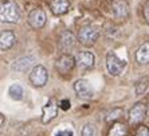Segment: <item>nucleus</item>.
Returning a JSON list of instances; mask_svg holds the SVG:
<instances>
[{
  "mask_svg": "<svg viewBox=\"0 0 149 136\" xmlns=\"http://www.w3.org/2000/svg\"><path fill=\"white\" fill-rule=\"evenodd\" d=\"M59 108L62 109V111H67V109H70V101L69 100H61L59 101Z\"/></svg>",
  "mask_w": 149,
  "mask_h": 136,
  "instance_id": "obj_24",
  "label": "nucleus"
},
{
  "mask_svg": "<svg viewBox=\"0 0 149 136\" xmlns=\"http://www.w3.org/2000/svg\"><path fill=\"white\" fill-rule=\"evenodd\" d=\"M75 61H77V65L78 67L82 70H87V69H91L94 66V55L91 53L89 51H81L77 54L75 57Z\"/></svg>",
  "mask_w": 149,
  "mask_h": 136,
  "instance_id": "obj_10",
  "label": "nucleus"
},
{
  "mask_svg": "<svg viewBox=\"0 0 149 136\" xmlns=\"http://www.w3.org/2000/svg\"><path fill=\"white\" fill-rule=\"evenodd\" d=\"M113 15L116 18H126L129 15V8H128V4L125 1H117V3L113 4Z\"/></svg>",
  "mask_w": 149,
  "mask_h": 136,
  "instance_id": "obj_15",
  "label": "nucleus"
},
{
  "mask_svg": "<svg viewBox=\"0 0 149 136\" xmlns=\"http://www.w3.org/2000/svg\"><path fill=\"white\" fill-rule=\"evenodd\" d=\"M15 34L12 31H1L0 34V49L6 51V50L11 49L15 43Z\"/></svg>",
  "mask_w": 149,
  "mask_h": 136,
  "instance_id": "obj_13",
  "label": "nucleus"
},
{
  "mask_svg": "<svg viewBox=\"0 0 149 136\" xmlns=\"http://www.w3.org/2000/svg\"><path fill=\"white\" fill-rule=\"evenodd\" d=\"M58 115V104L55 102L54 98L49 100V102L43 107V115H42V123L47 124L50 123L52 119H55Z\"/></svg>",
  "mask_w": 149,
  "mask_h": 136,
  "instance_id": "obj_9",
  "label": "nucleus"
},
{
  "mask_svg": "<svg viewBox=\"0 0 149 136\" xmlns=\"http://www.w3.org/2000/svg\"><path fill=\"white\" fill-rule=\"evenodd\" d=\"M122 113H124V111H122L121 108H113L110 112H109L108 115H106V117H105V121L106 123H113L116 121L117 119H120L122 116Z\"/></svg>",
  "mask_w": 149,
  "mask_h": 136,
  "instance_id": "obj_20",
  "label": "nucleus"
},
{
  "mask_svg": "<svg viewBox=\"0 0 149 136\" xmlns=\"http://www.w3.org/2000/svg\"><path fill=\"white\" fill-rule=\"evenodd\" d=\"M146 113H148V115H149V97H148V102H146Z\"/></svg>",
  "mask_w": 149,
  "mask_h": 136,
  "instance_id": "obj_27",
  "label": "nucleus"
},
{
  "mask_svg": "<svg viewBox=\"0 0 149 136\" xmlns=\"http://www.w3.org/2000/svg\"><path fill=\"white\" fill-rule=\"evenodd\" d=\"M149 85V78L148 77H142L137 81V84H136V94L137 96H141L144 92L146 90V88Z\"/></svg>",
  "mask_w": 149,
  "mask_h": 136,
  "instance_id": "obj_19",
  "label": "nucleus"
},
{
  "mask_svg": "<svg viewBox=\"0 0 149 136\" xmlns=\"http://www.w3.org/2000/svg\"><path fill=\"white\" fill-rule=\"evenodd\" d=\"M144 18H145V20L149 23V1H146L145 6H144Z\"/></svg>",
  "mask_w": 149,
  "mask_h": 136,
  "instance_id": "obj_25",
  "label": "nucleus"
},
{
  "mask_svg": "<svg viewBox=\"0 0 149 136\" xmlns=\"http://www.w3.org/2000/svg\"><path fill=\"white\" fill-rule=\"evenodd\" d=\"M47 78H49V74H47V70L45 66L38 65L32 69V72L30 73V81L32 82V85L35 86H45L46 82H47Z\"/></svg>",
  "mask_w": 149,
  "mask_h": 136,
  "instance_id": "obj_5",
  "label": "nucleus"
},
{
  "mask_svg": "<svg viewBox=\"0 0 149 136\" xmlns=\"http://www.w3.org/2000/svg\"><path fill=\"white\" fill-rule=\"evenodd\" d=\"M126 133H128L126 125H124L121 123H114L111 128L109 129L108 136H126Z\"/></svg>",
  "mask_w": 149,
  "mask_h": 136,
  "instance_id": "obj_16",
  "label": "nucleus"
},
{
  "mask_svg": "<svg viewBox=\"0 0 149 136\" xmlns=\"http://www.w3.org/2000/svg\"><path fill=\"white\" fill-rule=\"evenodd\" d=\"M75 63H77V61L74 57H71L70 54H63V55H61L56 60L55 69L59 74H67L74 69Z\"/></svg>",
  "mask_w": 149,
  "mask_h": 136,
  "instance_id": "obj_4",
  "label": "nucleus"
},
{
  "mask_svg": "<svg viewBox=\"0 0 149 136\" xmlns=\"http://www.w3.org/2000/svg\"><path fill=\"white\" fill-rule=\"evenodd\" d=\"M145 115H146V105L139 102L129 111V123L132 125H137L145 119Z\"/></svg>",
  "mask_w": 149,
  "mask_h": 136,
  "instance_id": "obj_7",
  "label": "nucleus"
},
{
  "mask_svg": "<svg viewBox=\"0 0 149 136\" xmlns=\"http://www.w3.org/2000/svg\"><path fill=\"white\" fill-rule=\"evenodd\" d=\"M106 67L111 76H120L126 67V61L121 60L116 53L109 51L106 55Z\"/></svg>",
  "mask_w": 149,
  "mask_h": 136,
  "instance_id": "obj_2",
  "label": "nucleus"
},
{
  "mask_svg": "<svg viewBox=\"0 0 149 136\" xmlns=\"http://www.w3.org/2000/svg\"><path fill=\"white\" fill-rule=\"evenodd\" d=\"M46 20H47V18L42 8H35L28 15V23L32 28H36V30L43 27L46 25Z\"/></svg>",
  "mask_w": 149,
  "mask_h": 136,
  "instance_id": "obj_8",
  "label": "nucleus"
},
{
  "mask_svg": "<svg viewBox=\"0 0 149 136\" xmlns=\"http://www.w3.org/2000/svg\"><path fill=\"white\" fill-rule=\"evenodd\" d=\"M136 60L141 65H149V42L140 46V49L136 53Z\"/></svg>",
  "mask_w": 149,
  "mask_h": 136,
  "instance_id": "obj_14",
  "label": "nucleus"
},
{
  "mask_svg": "<svg viewBox=\"0 0 149 136\" xmlns=\"http://www.w3.org/2000/svg\"><path fill=\"white\" fill-rule=\"evenodd\" d=\"M98 30L95 27H91V26H86V27H82L78 32V41L82 43L83 46H87L90 47L94 43L97 42L98 39Z\"/></svg>",
  "mask_w": 149,
  "mask_h": 136,
  "instance_id": "obj_3",
  "label": "nucleus"
},
{
  "mask_svg": "<svg viewBox=\"0 0 149 136\" xmlns=\"http://www.w3.org/2000/svg\"><path fill=\"white\" fill-rule=\"evenodd\" d=\"M0 16L1 20L7 23H17L20 19V10L12 1H3L0 8Z\"/></svg>",
  "mask_w": 149,
  "mask_h": 136,
  "instance_id": "obj_1",
  "label": "nucleus"
},
{
  "mask_svg": "<svg viewBox=\"0 0 149 136\" xmlns=\"http://www.w3.org/2000/svg\"><path fill=\"white\" fill-rule=\"evenodd\" d=\"M74 45H75V38L74 35L70 31H65L61 34V38H59V47L63 50V51H67V50L73 49Z\"/></svg>",
  "mask_w": 149,
  "mask_h": 136,
  "instance_id": "obj_12",
  "label": "nucleus"
},
{
  "mask_svg": "<svg viewBox=\"0 0 149 136\" xmlns=\"http://www.w3.org/2000/svg\"><path fill=\"white\" fill-rule=\"evenodd\" d=\"M136 136H149V128L145 125H139L136 129Z\"/></svg>",
  "mask_w": 149,
  "mask_h": 136,
  "instance_id": "obj_22",
  "label": "nucleus"
},
{
  "mask_svg": "<svg viewBox=\"0 0 149 136\" xmlns=\"http://www.w3.org/2000/svg\"><path fill=\"white\" fill-rule=\"evenodd\" d=\"M0 127H1V128L4 127V115H3V113L0 115Z\"/></svg>",
  "mask_w": 149,
  "mask_h": 136,
  "instance_id": "obj_26",
  "label": "nucleus"
},
{
  "mask_svg": "<svg viewBox=\"0 0 149 136\" xmlns=\"http://www.w3.org/2000/svg\"><path fill=\"white\" fill-rule=\"evenodd\" d=\"M32 63V57H27V58H22V60L16 61L15 63H12V69L16 72H26L27 67L31 66Z\"/></svg>",
  "mask_w": 149,
  "mask_h": 136,
  "instance_id": "obj_17",
  "label": "nucleus"
},
{
  "mask_svg": "<svg viewBox=\"0 0 149 136\" xmlns=\"http://www.w3.org/2000/svg\"><path fill=\"white\" fill-rule=\"evenodd\" d=\"M55 136H74V133L71 129H59Z\"/></svg>",
  "mask_w": 149,
  "mask_h": 136,
  "instance_id": "obj_23",
  "label": "nucleus"
},
{
  "mask_svg": "<svg viewBox=\"0 0 149 136\" xmlns=\"http://www.w3.org/2000/svg\"><path fill=\"white\" fill-rule=\"evenodd\" d=\"M74 90H75L77 96L79 98H83V100H90L94 96V90H93V88H91V85L86 80H82V78L75 81Z\"/></svg>",
  "mask_w": 149,
  "mask_h": 136,
  "instance_id": "obj_6",
  "label": "nucleus"
},
{
  "mask_svg": "<svg viewBox=\"0 0 149 136\" xmlns=\"http://www.w3.org/2000/svg\"><path fill=\"white\" fill-rule=\"evenodd\" d=\"M50 10L54 15L66 14L70 10V1L69 0H51L50 1Z\"/></svg>",
  "mask_w": 149,
  "mask_h": 136,
  "instance_id": "obj_11",
  "label": "nucleus"
},
{
  "mask_svg": "<svg viewBox=\"0 0 149 136\" xmlns=\"http://www.w3.org/2000/svg\"><path fill=\"white\" fill-rule=\"evenodd\" d=\"M82 136H97V128L94 124H86L82 128Z\"/></svg>",
  "mask_w": 149,
  "mask_h": 136,
  "instance_id": "obj_21",
  "label": "nucleus"
},
{
  "mask_svg": "<svg viewBox=\"0 0 149 136\" xmlns=\"http://www.w3.org/2000/svg\"><path fill=\"white\" fill-rule=\"evenodd\" d=\"M8 93H10L11 98H14V100H22L23 98V88L19 84H14L10 86Z\"/></svg>",
  "mask_w": 149,
  "mask_h": 136,
  "instance_id": "obj_18",
  "label": "nucleus"
}]
</instances>
